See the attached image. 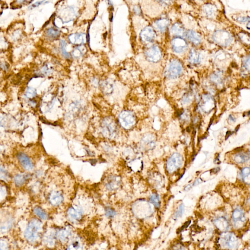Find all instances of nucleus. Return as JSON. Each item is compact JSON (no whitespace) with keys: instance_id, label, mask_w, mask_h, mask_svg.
Segmentation results:
<instances>
[{"instance_id":"nucleus-1","label":"nucleus","mask_w":250,"mask_h":250,"mask_svg":"<svg viewBox=\"0 0 250 250\" xmlns=\"http://www.w3.org/2000/svg\"><path fill=\"white\" fill-rule=\"evenodd\" d=\"M213 38L214 42L221 46H227L232 41V37L231 34L228 31L223 30H218L214 32Z\"/></svg>"},{"instance_id":"nucleus-2","label":"nucleus","mask_w":250,"mask_h":250,"mask_svg":"<svg viewBox=\"0 0 250 250\" xmlns=\"http://www.w3.org/2000/svg\"><path fill=\"white\" fill-rule=\"evenodd\" d=\"M182 66L181 63L176 60L172 61L166 68L165 74L169 78H175L182 72Z\"/></svg>"},{"instance_id":"nucleus-3","label":"nucleus","mask_w":250,"mask_h":250,"mask_svg":"<svg viewBox=\"0 0 250 250\" xmlns=\"http://www.w3.org/2000/svg\"><path fill=\"white\" fill-rule=\"evenodd\" d=\"M119 122L121 126L126 129H130L135 123V118L131 112L125 110L119 116Z\"/></svg>"},{"instance_id":"nucleus-4","label":"nucleus","mask_w":250,"mask_h":250,"mask_svg":"<svg viewBox=\"0 0 250 250\" xmlns=\"http://www.w3.org/2000/svg\"><path fill=\"white\" fill-rule=\"evenodd\" d=\"M41 227L40 222L33 220L30 222L25 231L24 236L29 241H33L36 239L38 236L39 229Z\"/></svg>"},{"instance_id":"nucleus-5","label":"nucleus","mask_w":250,"mask_h":250,"mask_svg":"<svg viewBox=\"0 0 250 250\" xmlns=\"http://www.w3.org/2000/svg\"><path fill=\"white\" fill-rule=\"evenodd\" d=\"M182 162V156L178 153H173L167 161V171L169 173H172L181 167Z\"/></svg>"},{"instance_id":"nucleus-6","label":"nucleus","mask_w":250,"mask_h":250,"mask_svg":"<svg viewBox=\"0 0 250 250\" xmlns=\"http://www.w3.org/2000/svg\"><path fill=\"white\" fill-rule=\"evenodd\" d=\"M145 54L147 59L150 62H157L161 58V52L156 46H153L147 49Z\"/></svg>"},{"instance_id":"nucleus-7","label":"nucleus","mask_w":250,"mask_h":250,"mask_svg":"<svg viewBox=\"0 0 250 250\" xmlns=\"http://www.w3.org/2000/svg\"><path fill=\"white\" fill-rule=\"evenodd\" d=\"M103 129L104 134L106 136L108 137H113L116 131V125L113 120L107 118L103 122Z\"/></svg>"},{"instance_id":"nucleus-8","label":"nucleus","mask_w":250,"mask_h":250,"mask_svg":"<svg viewBox=\"0 0 250 250\" xmlns=\"http://www.w3.org/2000/svg\"><path fill=\"white\" fill-rule=\"evenodd\" d=\"M221 239L222 245L229 249H236L239 246L238 240L232 233H225Z\"/></svg>"},{"instance_id":"nucleus-9","label":"nucleus","mask_w":250,"mask_h":250,"mask_svg":"<svg viewBox=\"0 0 250 250\" xmlns=\"http://www.w3.org/2000/svg\"><path fill=\"white\" fill-rule=\"evenodd\" d=\"M172 46L173 52L177 53H181L187 49L188 44L186 41L181 37H176L172 40Z\"/></svg>"},{"instance_id":"nucleus-10","label":"nucleus","mask_w":250,"mask_h":250,"mask_svg":"<svg viewBox=\"0 0 250 250\" xmlns=\"http://www.w3.org/2000/svg\"><path fill=\"white\" fill-rule=\"evenodd\" d=\"M155 34L154 30L150 27H147L140 33L141 40L145 42H150L154 40Z\"/></svg>"},{"instance_id":"nucleus-11","label":"nucleus","mask_w":250,"mask_h":250,"mask_svg":"<svg viewBox=\"0 0 250 250\" xmlns=\"http://www.w3.org/2000/svg\"><path fill=\"white\" fill-rule=\"evenodd\" d=\"M233 220L234 223V225L236 228L240 227V225H243L244 222L245 221V217L242 210L239 209H235L232 214Z\"/></svg>"},{"instance_id":"nucleus-12","label":"nucleus","mask_w":250,"mask_h":250,"mask_svg":"<svg viewBox=\"0 0 250 250\" xmlns=\"http://www.w3.org/2000/svg\"><path fill=\"white\" fill-rule=\"evenodd\" d=\"M17 157L20 164L24 169L27 171L32 170L33 169V164L27 155L24 153H20L17 155Z\"/></svg>"},{"instance_id":"nucleus-13","label":"nucleus","mask_w":250,"mask_h":250,"mask_svg":"<svg viewBox=\"0 0 250 250\" xmlns=\"http://www.w3.org/2000/svg\"><path fill=\"white\" fill-rule=\"evenodd\" d=\"M186 37L194 45H198L201 42V38L199 35L193 30H188L185 33Z\"/></svg>"},{"instance_id":"nucleus-14","label":"nucleus","mask_w":250,"mask_h":250,"mask_svg":"<svg viewBox=\"0 0 250 250\" xmlns=\"http://www.w3.org/2000/svg\"><path fill=\"white\" fill-rule=\"evenodd\" d=\"M214 224L220 231H226L229 228V223L224 217H219L214 220Z\"/></svg>"},{"instance_id":"nucleus-15","label":"nucleus","mask_w":250,"mask_h":250,"mask_svg":"<svg viewBox=\"0 0 250 250\" xmlns=\"http://www.w3.org/2000/svg\"><path fill=\"white\" fill-rule=\"evenodd\" d=\"M171 31H172V33L177 37H181V36H183L186 33L184 28L182 26V24L178 23L173 24V26H172Z\"/></svg>"},{"instance_id":"nucleus-16","label":"nucleus","mask_w":250,"mask_h":250,"mask_svg":"<svg viewBox=\"0 0 250 250\" xmlns=\"http://www.w3.org/2000/svg\"><path fill=\"white\" fill-rule=\"evenodd\" d=\"M169 22L165 18L158 20L154 22V26L159 31L161 32H164L168 27Z\"/></svg>"},{"instance_id":"nucleus-17","label":"nucleus","mask_w":250,"mask_h":250,"mask_svg":"<svg viewBox=\"0 0 250 250\" xmlns=\"http://www.w3.org/2000/svg\"><path fill=\"white\" fill-rule=\"evenodd\" d=\"M142 144L149 149H153L155 146L154 138L150 135H147L142 139Z\"/></svg>"},{"instance_id":"nucleus-18","label":"nucleus","mask_w":250,"mask_h":250,"mask_svg":"<svg viewBox=\"0 0 250 250\" xmlns=\"http://www.w3.org/2000/svg\"><path fill=\"white\" fill-rule=\"evenodd\" d=\"M63 200V197L59 192H55L49 196L50 202L53 205H58Z\"/></svg>"},{"instance_id":"nucleus-19","label":"nucleus","mask_w":250,"mask_h":250,"mask_svg":"<svg viewBox=\"0 0 250 250\" xmlns=\"http://www.w3.org/2000/svg\"><path fill=\"white\" fill-rule=\"evenodd\" d=\"M69 40L74 44H81L84 42L83 35L82 34H73L69 36Z\"/></svg>"},{"instance_id":"nucleus-20","label":"nucleus","mask_w":250,"mask_h":250,"mask_svg":"<svg viewBox=\"0 0 250 250\" xmlns=\"http://www.w3.org/2000/svg\"><path fill=\"white\" fill-rule=\"evenodd\" d=\"M200 55L198 52L195 49H191L190 51L188 56V60L192 64H197L199 62Z\"/></svg>"},{"instance_id":"nucleus-21","label":"nucleus","mask_w":250,"mask_h":250,"mask_svg":"<svg viewBox=\"0 0 250 250\" xmlns=\"http://www.w3.org/2000/svg\"><path fill=\"white\" fill-rule=\"evenodd\" d=\"M241 172L244 182L247 184H250V168L248 167L243 168Z\"/></svg>"},{"instance_id":"nucleus-22","label":"nucleus","mask_w":250,"mask_h":250,"mask_svg":"<svg viewBox=\"0 0 250 250\" xmlns=\"http://www.w3.org/2000/svg\"><path fill=\"white\" fill-rule=\"evenodd\" d=\"M203 11L206 15L208 17H212L215 12V8L212 5L206 4L203 7Z\"/></svg>"},{"instance_id":"nucleus-23","label":"nucleus","mask_w":250,"mask_h":250,"mask_svg":"<svg viewBox=\"0 0 250 250\" xmlns=\"http://www.w3.org/2000/svg\"><path fill=\"white\" fill-rule=\"evenodd\" d=\"M248 159H249L248 156L243 153H239L236 154L234 157V160L238 164L244 163L247 161Z\"/></svg>"},{"instance_id":"nucleus-24","label":"nucleus","mask_w":250,"mask_h":250,"mask_svg":"<svg viewBox=\"0 0 250 250\" xmlns=\"http://www.w3.org/2000/svg\"><path fill=\"white\" fill-rule=\"evenodd\" d=\"M68 215L73 219H78L81 216V211L78 209L71 208L69 209L68 212Z\"/></svg>"},{"instance_id":"nucleus-25","label":"nucleus","mask_w":250,"mask_h":250,"mask_svg":"<svg viewBox=\"0 0 250 250\" xmlns=\"http://www.w3.org/2000/svg\"><path fill=\"white\" fill-rule=\"evenodd\" d=\"M46 35L51 38H55L59 36L60 31L57 28L51 27L46 30Z\"/></svg>"},{"instance_id":"nucleus-26","label":"nucleus","mask_w":250,"mask_h":250,"mask_svg":"<svg viewBox=\"0 0 250 250\" xmlns=\"http://www.w3.org/2000/svg\"><path fill=\"white\" fill-rule=\"evenodd\" d=\"M101 87L103 92L106 94L111 93L113 90V87L112 85L106 81L102 83Z\"/></svg>"},{"instance_id":"nucleus-27","label":"nucleus","mask_w":250,"mask_h":250,"mask_svg":"<svg viewBox=\"0 0 250 250\" xmlns=\"http://www.w3.org/2000/svg\"><path fill=\"white\" fill-rule=\"evenodd\" d=\"M33 212L36 216H38L39 217H40L41 219H46L47 218L46 213H45L41 208L35 207L34 209Z\"/></svg>"},{"instance_id":"nucleus-28","label":"nucleus","mask_w":250,"mask_h":250,"mask_svg":"<svg viewBox=\"0 0 250 250\" xmlns=\"http://www.w3.org/2000/svg\"><path fill=\"white\" fill-rule=\"evenodd\" d=\"M27 178L26 177V176H24V175H17L14 178V181H15L16 185L21 186L24 183Z\"/></svg>"},{"instance_id":"nucleus-29","label":"nucleus","mask_w":250,"mask_h":250,"mask_svg":"<svg viewBox=\"0 0 250 250\" xmlns=\"http://www.w3.org/2000/svg\"><path fill=\"white\" fill-rule=\"evenodd\" d=\"M150 200L152 204L154 205L157 208H158L160 206V199L159 197L157 194H153L150 198Z\"/></svg>"},{"instance_id":"nucleus-30","label":"nucleus","mask_w":250,"mask_h":250,"mask_svg":"<svg viewBox=\"0 0 250 250\" xmlns=\"http://www.w3.org/2000/svg\"><path fill=\"white\" fill-rule=\"evenodd\" d=\"M184 212V206L183 204H180L177 210L176 211L174 214V218L176 219L178 217H181L183 214Z\"/></svg>"},{"instance_id":"nucleus-31","label":"nucleus","mask_w":250,"mask_h":250,"mask_svg":"<svg viewBox=\"0 0 250 250\" xmlns=\"http://www.w3.org/2000/svg\"><path fill=\"white\" fill-rule=\"evenodd\" d=\"M65 46H66V44H65V42L64 40H61V52H62V54H63L64 56L66 58H68L69 56V55L68 53L65 51Z\"/></svg>"},{"instance_id":"nucleus-32","label":"nucleus","mask_w":250,"mask_h":250,"mask_svg":"<svg viewBox=\"0 0 250 250\" xmlns=\"http://www.w3.org/2000/svg\"><path fill=\"white\" fill-rule=\"evenodd\" d=\"M26 96L28 98H32L36 94V91L32 88H28L26 91Z\"/></svg>"},{"instance_id":"nucleus-33","label":"nucleus","mask_w":250,"mask_h":250,"mask_svg":"<svg viewBox=\"0 0 250 250\" xmlns=\"http://www.w3.org/2000/svg\"><path fill=\"white\" fill-rule=\"evenodd\" d=\"M106 215L109 217H112L116 216V213L112 209L107 208L105 210Z\"/></svg>"},{"instance_id":"nucleus-34","label":"nucleus","mask_w":250,"mask_h":250,"mask_svg":"<svg viewBox=\"0 0 250 250\" xmlns=\"http://www.w3.org/2000/svg\"><path fill=\"white\" fill-rule=\"evenodd\" d=\"M44 2H45V0H44V1H42L37 2L36 3H34L33 4H32L31 6H30V7H29V8H30V9H33V8H36V7H38V6H39V5H42V4H43Z\"/></svg>"},{"instance_id":"nucleus-35","label":"nucleus","mask_w":250,"mask_h":250,"mask_svg":"<svg viewBox=\"0 0 250 250\" xmlns=\"http://www.w3.org/2000/svg\"><path fill=\"white\" fill-rule=\"evenodd\" d=\"M74 56L76 57L80 56L82 54V52L79 49H76L75 50H74L73 53Z\"/></svg>"},{"instance_id":"nucleus-36","label":"nucleus","mask_w":250,"mask_h":250,"mask_svg":"<svg viewBox=\"0 0 250 250\" xmlns=\"http://www.w3.org/2000/svg\"><path fill=\"white\" fill-rule=\"evenodd\" d=\"M250 20V18L248 17H240L238 19V21L241 23H245L248 22Z\"/></svg>"},{"instance_id":"nucleus-37","label":"nucleus","mask_w":250,"mask_h":250,"mask_svg":"<svg viewBox=\"0 0 250 250\" xmlns=\"http://www.w3.org/2000/svg\"><path fill=\"white\" fill-rule=\"evenodd\" d=\"M245 67L248 69L250 70V57H248L245 61Z\"/></svg>"},{"instance_id":"nucleus-38","label":"nucleus","mask_w":250,"mask_h":250,"mask_svg":"<svg viewBox=\"0 0 250 250\" xmlns=\"http://www.w3.org/2000/svg\"><path fill=\"white\" fill-rule=\"evenodd\" d=\"M134 11L135 13L137 14H139L141 13V11H140V8L137 6H135L134 8Z\"/></svg>"},{"instance_id":"nucleus-39","label":"nucleus","mask_w":250,"mask_h":250,"mask_svg":"<svg viewBox=\"0 0 250 250\" xmlns=\"http://www.w3.org/2000/svg\"><path fill=\"white\" fill-rule=\"evenodd\" d=\"M31 1V0H17V2L19 3H27V2H30Z\"/></svg>"},{"instance_id":"nucleus-40","label":"nucleus","mask_w":250,"mask_h":250,"mask_svg":"<svg viewBox=\"0 0 250 250\" xmlns=\"http://www.w3.org/2000/svg\"><path fill=\"white\" fill-rule=\"evenodd\" d=\"M159 1H160L161 2H164L166 0H159Z\"/></svg>"},{"instance_id":"nucleus-41","label":"nucleus","mask_w":250,"mask_h":250,"mask_svg":"<svg viewBox=\"0 0 250 250\" xmlns=\"http://www.w3.org/2000/svg\"><path fill=\"white\" fill-rule=\"evenodd\" d=\"M249 151H250V150H249Z\"/></svg>"}]
</instances>
